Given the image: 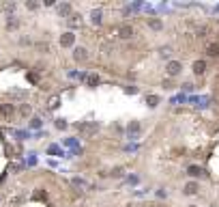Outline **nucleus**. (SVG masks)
I'll return each instance as SVG.
<instances>
[{
	"mask_svg": "<svg viewBox=\"0 0 219 207\" xmlns=\"http://www.w3.org/2000/svg\"><path fill=\"white\" fill-rule=\"evenodd\" d=\"M181 69H183V65H181L178 60L168 63V76H178V74H181Z\"/></svg>",
	"mask_w": 219,
	"mask_h": 207,
	"instance_id": "f257e3e1",
	"label": "nucleus"
},
{
	"mask_svg": "<svg viewBox=\"0 0 219 207\" xmlns=\"http://www.w3.org/2000/svg\"><path fill=\"white\" fill-rule=\"evenodd\" d=\"M73 41H75V35H73V33H65L60 37V45H65V48H67V45H73Z\"/></svg>",
	"mask_w": 219,
	"mask_h": 207,
	"instance_id": "f03ea898",
	"label": "nucleus"
},
{
	"mask_svg": "<svg viewBox=\"0 0 219 207\" xmlns=\"http://www.w3.org/2000/svg\"><path fill=\"white\" fill-rule=\"evenodd\" d=\"M120 37H123V39H129V37H133V28L131 26H120Z\"/></svg>",
	"mask_w": 219,
	"mask_h": 207,
	"instance_id": "7ed1b4c3",
	"label": "nucleus"
},
{
	"mask_svg": "<svg viewBox=\"0 0 219 207\" xmlns=\"http://www.w3.org/2000/svg\"><path fill=\"white\" fill-rule=\"evenodd\" d=\"M204 69H206V63H204V60H198L196 65H193V71H196V74H204Z\"/></svg>",
	"mask_w": 219,
	"mask_h": 207,
	"instance_id": "20e7f679",
	"label": "nucleus"
},
{
	"mask_svg": "<svg viewBox=\"0 0 219 207\" xmlns=\"http://www.w3.org/2000/svg\"><path fill=\"white\" fill-rule=\"evenodd\" d=\"M185 192H187V194H196V192H198V183H193V181L187 183V186H185Z\"/></svg>",
	"mask_w": 219,
	"mask_h": 207,
	"instance_id": "39448f33",
	"label": "nucleus"
},
{
	"mask_svg": "<svg viewBox=\"0 0 219 207\" xmlns=\"http://www.w3.org/2000/svg\"><path fill=\"white\" fill-rule=\"evenodd\" d=\"M73 56H75V60H84V58H86V50H84V48H78Z\"/></svg>",
	"mask_w": 219,
	"mask_h": 207,
	"instance_id": "423d86ee",
	"label": "nucleus"
},
{
	"mask_svg": "<svg viewBox=\"0 0 219 207\" xmlns=\"http://www.w3.org/2000/svg\"><path fill=\"white\" fill-rule=\"evenodd\" d=\"M189 175L198 177V175H202V168H198V166H191V168H189Z\"/></svg>",
	"mask_w": 219,
	"mask_h": 207,
	"instance_id": "0eeeda50",
	"label": "nucleus"
},
{
	"mask_svg": "<svg viewBox=\"0 0 219 207\" xmlns=\"http://www.w3.org/2000/svg\"><path fill=\"white\" fill-rule=\"evenodd\" d=\"M146 102H148V106H157V104H159V97L151 95V97H146Z\"/></svg>",
	"mask_w": 219,
	"mask_h": 207,
	"instance_id": "6e6552de",
	"label": "nucleus"
},
{
	"mask_svg": "<svg viewBox=\"0 0 219 207\" xmlns=\"http://www.w3.org/2000/svg\"><path fill=\"white\" fill-rule=\"evenodd\" d=\"M92 22H95V24H99V22H101V13H99V11L92 13Z\"/></svg>",
	"mask_w": 219,
	"mask_h": 207,
	"instance_id": "1a4fd4ad",
	"label": "nucleus"
},
{
	"mask_svg": "<svg viewBox=\"0 0 219 207\" xmlns=\"http://www.w3.org/2000/svg\"><path fill=\"white\" fill-rule=\"evenodd\" d=\"M151 26L159 30V28H161V22H159V19H151Z\"/></svg>",
	"mask_w": 219,
	"mask_h": 207,
	"instance_id": "9d476101",
	"label": "nucleus"
},
{
	"mask_svg": "<svg viewBox=\"0 0 219 207\" xmlns=\"http://www.w3.org/2000/svg\"><path fill=\"white\" fill-rule=\"evenodd\" d=\"M97 82H99V78H97V76H90V78H88V84H90V86H95Z\"/></svg>",
	"mask_w": 219,
	"mask_h": 207,
	"instance_id": "9b49d317",
	"label": "nucleus"
},
{
	"mask_svg": "<svg viewBox=\"0 0 219 207\" xmlns=\"http://www.w3.org/2000/svg\"><path fill=\"white\" fill-rule=\"evenodd\" d=\"M69 11H71V7H69V5H62V7H60V13H65V15H67Z\"/></svg>",
	"mask_w": 219,
	"mask_h": 207,
	"instance_id": "f8f14e48",
	"label": "nucleus"
},
{
	"mask_svg": "<svg viewBox=\"0 0 219 207\" xmlns=\"http://www.w3.org/2000/svg\"><path fill=\"white\" fill-rule=\"evenodd\" d=\"M58 106V97H52V102H50V108H56Z\"/></svg>",
	"mask_w": 219,
	"mask_h": 207,
	"instance_id": "ddd939ff",
	"label": "nucleus"
},
{
	"mask_svg": "<svg viewBox=\"0 0 219 207\" xmlns=\"http://www.w3.org/2000/svg\"><path fill=\"white\" fill-rule=\"evenodd\" d=\"M56 127H67V123H65L62 119H58V121H56Z\"/></svg>",
	"mask_w": 219,
	"mask_h": 207,
	"instance_id": "4468645a",
	"label": "nucleus"
},
{
	"mask_svg": "<svg viewBox=\"0 0 219 207\" xmlns=\"http://www.w3.org/2000/svg\"><path fill=\"white\" fill-rule=\"evenodd\" d=\"M140 207H148V205H140Z\"/></svg>",
	"mask_w": 219,
	"mask_h": 207,
	"instance_id": "2eb2a0df",
	"label": "nucleus"
}]
</instances>
